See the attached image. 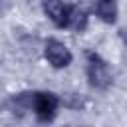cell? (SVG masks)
Masks as SVG:
<instances>
[{
	"instance_id": "8992f818",
	"label": "cell",
	"mask_w": 127,
	"mask_h": 127,
	"mask_svg": "<svg viewBox=\"0 0 127 127\" xmlns=\"http://www.w3.org/2000/svg\"><path fill=\"white\" fill-rule=\"evenodd\" d=\"M87 24V16L81 8H69V14H67V26L75 28V30H83Z\"/></svg>"
},
{
	"instance_id": "6da1fadb",
	"label": "cell",
	"mask_w": 127,
	"mask_h": 127,
	"mask_svg": "<svg viewBox=\"0 0 127 127\" xmlns=\"http://www.w3.org/2000/svg\"><path fill=\"white\" fill-rule=\"evenodd\" d=\"M87 79L97 89H107L113 81V73L105 60H101L97 54H87Z\"/></svg>"
},
{
	"instance_id": "277c9868",
	"label": "cell",
	"mask_w": 127,
	"mask_h": 127,
	"mask_svg": "<svg viewBox=\"0 0 127 127\" xmlns=\"http://www.w3.org/2000/svg\"><path fill=\"white\" fill-rule=\"evenodd\" d=\"M44 12H46V16H48L58 28H67L69 8H67L62 0H44Z\"/></svg>"
},
{
	"instance_id": "5b68a950",
	"label": "cell",
	"mask_w": 127,
	"mask_h": 127,
	"mask_svg": "<svg viewBox=\"0 0 127 127\" xmlns=\"http://www.w3.org/2000/svg\"><path fill=\"white\" fill-rule=\"evenodd\" d=\"M95 12L107 24H113L117 20V4H115V0H97L95 2Z\"/></svg>"
},
{
	"instance_id": "3957f363",
	"label": "cell",
	"mask_w": 127,
	"mask_h": 127,
	"mask_svg": "<svg viewBox=\"0 0 127 127\" xmlns=\"http://www.w3.org/2000/svg\"><path fill=\"white\" fill-rule=\"evenodd\" d=\"M44 54H46V60L54 67H65L71 64V52L65 48V44H62L58 40H48Z\"/></svg>"
},
{
	"instance_id": "7a4b0ae2",
	"label": "cell",
	"mask_w": 127,
	"mask_h": 127,
	"mask_svg": "<svg viewBox=\"0 0 127 127\" xmlns=\"http://www.w3.org/2000/svg\"><path fill=\"white\" fill-rule=\"evenodd\" d=\"M34 109H36V117L42 121V123H48L56 117V111H58V97L50 91H42V93H36L34 97Z\"/></svg>"
}]
</instances>
